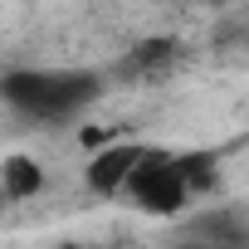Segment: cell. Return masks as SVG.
<instances>
[{
    "label": "cell",
    "instance_id": "3957f363",
    "mask_svg": "<svg viewBox=\"0 0 249 249\" xmlns=\"http://www.w3.org/2000/svg\"><path fill=\"white\" fill-rule=\"evenodd\" d=\"M142 157H147V147H142V142H112V147H103V152H93V157H88L83 181H88L98 196H117V191L127 196V181L137 176Z\"/></svg>",
    "mask_w": 249,
    "mask_h": 249
},
{
    "label": "cell",
    "instance_id": "6da1fadb",
    "mask_svg": "<svg viewBox=\"0 0 249 249\" xmlns=\"http://www.w3.org/2000/svg\"><path fill=\"white\" fill-rule=\"evenodd\" d=\"M98 98V78L83 69H15L5 73V103L39 122H64Z\"/></svg>",
    "mask_w": 249,
    "mask_h": 249
},
{
    "label": "cell",
    "instance_id": "5b68a950",
    "mask_svg": "<svg viewBox=\"0 0 249 249\" xmlns=\"http://www.w3.org/2000/svg\"><path fill=\"white\" fill-rule=\"evenodd\" d=\"M0 186H5L10 200H30L44 191V171L35 157H5V166H0Z\"/></svg>",
    "mask_w": 249,
    "mask_h": 249
},
{
    "label": "cell",
    "instance_id": "52a82bcc",
    "mask_svg": "<svg viewBox=\"0 0 249 249\" xmlns=\"http://www.w3.org/2000/svg\"><path fill=\"white\" fill-rule=\"evenodd\" d=\"M176 249H200V244H196V239H181V244H176Z\"/></svg>",
    "mask_w": 249,
    "mask_h": 249
},
{
    "label": "cell",
    "instance_id": "8992f818",
    "mask_svg": "<svg viewBox=\"0 0 249 249\" xmlns=\"http://www.w3.org/2000/svg\"><path fill=\"white\" fill-rule=\"evenodd\" d=\"M176 59V39H137V49L122 59L127 73H161Z\"/></svg>",
    "mask_w": 249,
    "mask_h": 249
},
{
    "label": "cell",
    "instance_id": "277c9868",
    "mask_svg": "<svg viewBox=\"0 0 249 249\" xmlns=\"http://www.w3.org/2000/svg\"><path fill=\"white\" fill-rule=\"evenodd\" d=\"M186 239H196L200 249H249V215L239 205H215L200 210L186 230Z\"/></svg>",
    "mask_w": 249,
    "mask_h": 249
},
{
    "label": "cell",
    "instance_id": "7a4b0ae2",
    "mask_svg": "<svg viewBox=\"0 0 249 249\" xmlns=\"http://www.w3.org/2000/svg\"><path fill=\"white\" fill-rule=\"evenodd\" d=\"M127 200L142 215H157V220L181 215L196 200V186L186 176V152H157V147H147L137 176L127 181Z\"/></svg>",
    "mask_w": 249,
    "mask_h": 249
}]
</instances>
